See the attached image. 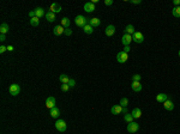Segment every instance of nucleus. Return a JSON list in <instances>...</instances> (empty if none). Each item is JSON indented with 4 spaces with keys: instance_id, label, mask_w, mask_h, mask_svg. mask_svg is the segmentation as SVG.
I'll return each instance as SVG.
<instances>
[{
    "instance_id": "obj_1",
    "label": "nucleus",
    "mask_w": 180,
    "mask_h": 134,
    "mask_svg": "<svg viewBox=\"0 0 180 134\" xmlns=\"http://www.w3.org/2000/svg\"><path fill=\"white\" fill-rule=\"evenodd\" d=\"M75 23H76L77 26H79V28H84L85 25H87V18L84 17V16H82V14H78L76 18H75Z\"/></svg>"
},
{
    "instance_id": "obj_2",
    "label": "nucleus",
    "mask_w": 180,
    "mask_h": 134,
    "mask_svg": "<svg viewBox=\"0 0 180 134\" xmlns=\"http://www.w3.org/2000/svg\"><path fill=\"white\" fill-rule=\"evenodd\" d=\"M9 92L11 96H17V95H19L20 92V86L18 85V84H12V85H10L9 88Z\"/></svg>"
},
{
    "instance_id": "obj_3",
    "label": "nucleus",
    "mask_w": 180,
    "mask_h": 134,
    "mask_svg": "<svg viewBox=\"0 0 180 134\" xmlns=\"http://www.w3.org/2000/svg\"><path fill=\"white\" fill-rule=\"evenodd\" d=\"M55 128H56V131H59V132H65L66 128H67V126H66V122H65L64 120H56Z\"/></svg>"
},
{
    "instance_id": "obj_4",
    "label": "nucleus",
    "mask_w": 180,
    "mask_h": 134,
    "mask_svg": "<svg viewBox=\"0 0 180 134\" xmlns=\"http://www.w3.org/2000/svg\"><path fill=\"white\" fill-rule=\"evenodd\" d=\"M127 59H129V54L125 53V51H119L118 55H117V60H118V62H120V63L126 62Z\"/></svg>"
},
{
    "instance_id": "obj_5",
    "label": "nucleus",
    "mask_w": 180,
    "mask_h": 134,
    "mask_svg": "<svg viewBox=\"0 0 180 134\" xmlns=\"http://www.w3.org/2000/svg\"><path fill=\"white\" fill-rule=\"evenodd\" d=\"M55 103H56L55 98H54L53 96H49V97L46 100V107H47L48 109H53V108H55Z\"/></svg>"
},
{
    "instance_id": "obj_6",
    "label": "nucleus",
    "mask_w": 180,
    "mask_h": 134,
    "mask_svg": "<svg viewBox=\"0 0 180 134\" xmlns=\"http://www.w3.org/2000/svg\"><path fill=\"white\" fill-rule=\"evenodd\" d=\"M132 40L135 41L136 43H142L144 41V36H143V34H142V32L136 31L135 34L132 35Z\"/></svg>"
},
{
    "instance_id": "obj_7",
    "label": "nucleus",
    "mask_w": 180,
    "mask_h": 134,
    "mask_svg": "<svg viewBox=\"0 0 180 134\" xmlns=\"http://www.w3.org/2000/svg\"><path fill=\"white\" fill-rule=\"evenodd\" d=\"M139 129V125L137 122H131L127 125V132L129 133H136Z\"/></svg>"
},
{
    "instance_id": "obj_8",
    "label": "nucleus",
    "mask_w": 180,
    "mask_h": 134,
    "mask_svg": "<svg viewBox=\"0 0 180 134\" xmlns=\"http://www.w3.org/2000/svg\"><path fill=\"white\" fill-rule=\"evenodd\" d=\"M132 35H129V34H125L121 38V43L124 44V46H130V43L132 42Z\"/></svg>"
},
{
    "instance_id": "obj_9",
    "label": "nucleus",
    "mask_w": 180,
    "mask_h": 134,
    "mask_svg": "<svg viewBox=\"0 0 180 134\" xmlns=\"http://www.w3.org/2000/svg\"><path fill=\"white\" fill-rule=\"evenodd\" d=\"M65 32V28L61 25H56L55 28L53 29V34L55 35V36H60L61 34H64Z\"/></svg>"
},
{
    "instance_id": "obj_10",
    "label": "nucleus",
    "mask_w": 180,
    "mask_h": 134,
    "mask_svg": "<svg viewBox=\"0 0 180 134\" xmlns=\"http://www.w3.org/2000/svg\"><path fill=\"white\" fill-rule=\"evenodd\" d=\"M110 113H112L113 115H118L120 114V113H123V107L119 104V106H113L112 108H110Z\"/></svg>"
},
{
    "instance_id": "obj_11",
    "label": "nucleus",
    "mask_w": 180,
    "mask_h": 134,
    "mask_svg": "<svg viewBox=\"0 0 180 134\" xmlns=\"http://www.w3.org/2000/svg\"><path fill=\"white\" fill-rule=\"evenodd\" d=\"M49 10H51V12H53V13H59V12L61 11V6H60L59 4L53 3L51 5V7H49Z\"/></svg>"
},
{
    "instance_id": "obj_12",
    "label": "nucleus",
    "mask_w": 180,
    "mask_h": 134,
    "mask_svg": "<svg viewBox=\"0 0 180 134\" xmlns=\"http://www.w3.org/2000/svg\"><path fill=\"white\" fill-rule=\"evenodd\" d=\"M131 88H132V90L135 92L142 91V84H141V81H132V84H131Z\"/></svg>"
},
{
    "instance_id": "obj_13",
    "label": "nucleus",
    "mask_w": 180,
    "mask_h": 134,
    "mask_svg": "<svg viewBox=\"0 0 180 134\" xmlns=\"http://www.w3.org/2000/svg\"><path fill=\"white\" fill-rule=\"evenodd\" d=\"M84 10L88 12V13H90V12H94V11H95L96 7H95V5H94L91 1H90V3L84 4Z\"/></svg>"
},
{
    "instance_id": "obj_14",
    "label": "nucleus",
    "mask_w": 180,
    "mask_h": 134,
    "mask_svg": "<svg viewBox=\"0 0 180 134\" xmlns=\"http://www.w3.org/2000/svg\"><path fill=\"white\" fill-rule=\"evenodd\" d=\"M163 107H165V109H166V110L171 111V110H173V109H174V103L172 102L171 100H167L166 102L163 103Z\"/></svg>"
},
{
    "instance_id": "obj_15",
    "label": "nucleus",
    "mask_w": 180,
    "mask_h": 134,
    "mask_svg": "<svg viewBox=\"0 0 180 134\" xmlns=\"http://www.w3.org/2000/svg\"><path fill=\"white\" fill-rule=\"evenodd\" d=\"M167 100H169V98H168V95H166V94H158L157 96H156V101L160 103H165Z\"/></svg>"
},
{
    "instance_id": "obj_16",
    "label": "nucleus",
    "mask_w": 180,
    "mask_h": 134,
    "mask_svg": "<svg viewBox=\"0 0 180 134\" xmlns=\"http://www.w3.org/2000/svg\"><path fill=\"white\" fill-rule=\"evenodd\" d=\"M89 25H91L93 28H96V26H100V24H101V22H100L99 18H90L89 19Z\"/></svg>"
},
{
    "instance_id": "obj_17",
    "label": "nucleus",
    "mask_w": 180,
    "mask_h": 134,
    "mask_svg": "<svg viewBox=\"0 0 180 134\" xmlns=\"http://www.w3.org/2000/svg\"><path fill=\"white\" fill-rule=\"evenodd\" d=\"M131 115L133 116V119H141V116H142V110L139 108H135L132 110V113H131Z\"/></svg>"
},
{
    "instance_id": "obj_18",
    "label": "nucleus",
    "mask_w": 180,
    "mask_h": 134,
    "mask_svg": "<svg viewBox=\"0 0 180 134\" xmlns=\"http://www.w3.org/2000/svg\"><path fill=\"white\" fill-rule=\"evenodd\" d=\"M106 35L107 36H113L114 35V32H115V26L114 25H108L107 28H106Z\"/></svg>"
},
{
    "instance_id": "obj_19",
    "label": "nucleus",
    "mask_w": 180,
    "mask_h": 134,
    "mask_svg": "<svg viewBox=\"0 0 180 134\" xmlns=\"http://www.w3.org/2000/svg\"><path fill=\"white\" fill-rule=\"evenodd\" d=\"M35 13H36L37 18H42V17H45L46 16L45 10H43L42 7H36V9H35Z\"/></svg>"
},
{
    "instance_id": "obj_20",
    "label": "nucleus",
    "mask_w": 180,
    "mask_h": 134,
    "mask_svg": "<svg viewBox=\"0 0 180 134\" xmlns=\"http://www.w3.org/2000/svg\"><path fill=\"white\" fill-rule=\"evenodd\" d=\"M9 30L10 28L7 25V23H1V25H0V32H1V35H6L9 32Z\"/></svg>"
},
{
    "instance_id": "obj_21",
    "label": "nucleus",
    "mask_w": 180,
    "mask_h": 134,
    "mask_svg": "<svg viewBox=\"0 0 180 134\" xmlns=\"http://www.w3.org/2000/svg\"><path fill=\"white\" fill-rule=\"evenodd\" d=\"M51 116L53 117V119H58V117L60 116V110H59V108H53V109H51Z\"/></svg>"
},
{
    "instance_id": "obj_22",
    "label": "nucleus",
    "mask_w": 180,
    "mask_h": 134,
    "mask_svg": "<svg viewBox=\"0 0 180 134\" xmlns=\"http://www.w3.org/2000/svg\"><path fill=\"white\" fill-rule=\"evenodd\" d=\"M46 19L48 20V22H54L55 20V13H53V12H47L46 13Z\"/></svg>"
},
{
    "instance_id": "obj_23",
    "label": "nucleus",
    "mask_w": 180,
    "mask_h": 134,
    "mask_svg": "<svg viewBox=\"0 0 180 134\" xmlns=\"http://www.w3.org/2000/svg\"><path fill=\"white\" fill-rule=\"evenodd\" d=\"M70 79L71 78H68V75H66V74H60V77H59V80L62 84H68Z\"/></svg>"
},
{
    "instance_id": "obj_24",
    "label": "nucleus",
    "mask_w": 180,
    "mask_h": 134,
    "mask_svg": "<svg viewBox=\"0 0 180 134\" xmlns=\"http://www.w3.org/2000/svg\"><path fill=\"white\" fill-rule=\"evenodd\" d=\"M70 24H71V22H70V19H68L67 17H64L61 19V26H64L65 29H68Z\"/></svg>"
},
{
    "instance_id": "obj_25",
    "label": "nucleus",
    "mask_w": 180,
    "mask_h": 134,
    "mask_svg": "<svg viewBox=\"0 0 180 134\" xmlns=\"http://www.w3.org/2000/svg\"><path fill=\"white\" fill-rule=\"evenodd\" d=\"M125 31H126V34H129V35H133L136 32L135 26H133L132 24H129V25L126 26V29H125Z\"/></svg>"
},
{
    "instance_id": "obj_26",
    "label": "nucleus",
    "mask_w": 180,
    "mask_h": 134,
    "mask_svg": "<svg viewBox=\"0 0 180 134\" xmlns=\"http://www.w3.org/2000/svg\"><path fill=\"white\" fill-rule=\"evenodd\" d=\"M172 14H173L174 17H177V18H180V6H175V7H173V10H172Z\"/></svg>"
},
{
    "instance_id": "obj_27",
    "label": "nucleus",
    "mask_w": 180,
    "mask_h": 134,
    "mask_svg": "<svg viewBox=\"0 0 180 134\" xmlns=\"http://www.w3.org/2000/svg\"><path fill=\"white\" fill-rule=\"evenodd\" d=\"M83 30H84V32L85 34H88V35H90V34H93L94 32V28L91 25H89V24H87V25L83 28Z\"/></svg>"
},
{
    "instance_id": "obj_28",
    "label": "nucleus",
    "mask_w": 180,
    "mask_h": 134,
    "mask_svg": "<svg viewBox=\"0 0 180 134\" xmlns=\"http://www.w3.org/2000/svg\"><path fill=\"white\" fill-rule=\"evenodd\" d=\"M30 24H31V26H39V24H40V18H37V17L30 18Z\"/></svg>"
},
{
    "instance_id": "obj_29",
    "label": "nucleus",
    "mask_w": 180,
    "mask_h": 134,
    "mask_svg": "<svg viewBox=\"0 0 180 134\" xmlns=\"http://www.w3.org/2000/svg\"><path fill=\"white\" fill-rule=\"evenodd\" d=\"M120 106L123 107V108L127 107V106H129V100H127L126 97H123V98L120 100Z\"/></svg>"
},
{
    "instance_id": "obj_30",
    "label": "nucleus",
    "mask_w": 180,
    "mask_h": 134,
    "mask_svg": "<svg viewBox=\"0 0 180 134\" xmlns=\"http://www.w3.org/2000/svg\"><path fill=\"white\" fill-rule=\"evenodd\" d=\"M124 120L126 121L127 123H131V122H133V116L131 114H126L124 116Z\"/></svg>"
},
{
    "instance_id": "obj_31",
    "label": "nucleus",
    "mask_w": 180,
    "mask_h": 134,
    "mask_svg": "<svg viewBox=\"0 0 180 134\" xmlns=\"http://www.w3.org/2000/svg\"><path fill=\"white\" fill-rule=\"evenodd\" d=\"M141 79H142L141 74H135L132 77V81H141Z\"/></svg>"
},
{
    "instance_id": "obj_32",
    "label": "nucleus",
    "mask_w": 180,
    "mask_h": 134,
    "mask_svg": "<svg viewBox=\"0 0 180 134\" xmlns=\"http://www.w3.org/2000/svg\"><path fill=\"white\" fill-rule=\"evenodd\" d=\"M70 86H68V84H62L61 85V91L62 92H66V91H68V90H70Z\"/></svg>"
},
{
    "instance_id": "obj_33",
    "label": "nucleus",
    "mask_w": 180,
    "mask_h": 134,
    "mask_svg": "<svg viewBox=\"0 0 180 134\" xmlns=\"http://www.w3.org/2000/svg\"><path fill=\"white\" fill-rule=\"evenodd\" d=\"M68 86H70V88H75V86H76V81H75V79H70V81H68Z\"/></svg>"
},
{
    "instance_id": "obj_34",
    "label": "nucleus",
    "mask_w": 180,
    "mask_h": 134,
    "mask_svg": "<svg viewBox=\"0 0 180 134\" xmlns=\"http://www.w3.org/2000/svg\"><path fill=\"white\" fill-rule=\"evenodd\" d=\"M65 35L66 36H71L72 35V30L71 29H65Z\"/></svg>"
},
{
    "instance_id": "obj_35",
    "label": "nucleus",
    "mask_w": 180,
    "mask_h": 134,
    "mask_svg": "<svg viewBox=\"0 0 180 134\" xmlns=\"http://www.w3.org/2000/svg\"><path fill=\"white\" fill-rule=\"evenodd\" d=\"M6 50H7V47H6V46H1V47H0V53H1V54H3V53H5Z\"/></svg>"
},
{
    "instance_id": "obj_36",
    "label": "nucleus",
    "mask_w": 180,
    "mask_h": 134,
    "mask_svg": "<svg viewBox=\"0 0 180 134\" xmlns=\"http://www.w3.org/2000/svg\"><path fill=\"white\" fill-rule=\"evenodd\" d=\"M130 50H131V47H130V46H125L124 49H123V51H125V53H129Z\"/></svg>"
},
{
    "instance_id": "obj_37",
    "label": "nucleus",
    "mask_w": 180,
    "mask_h": 134,
    "mask_svg": "<svg viewBox=\"0 0 180 134\" xmlns=\"http://www.w3.org/2000/svg\"><path fill=\"white\" fill-rule=\"evenodd\" d=\"M104 4L107 6H110V5H113V0H104Z\"/></svg>"
},
{
    "instance_id": "obj_38",
    "label": "nucleus",
    "mask_w": 180,
    "mask_h": 134,
    "mask_svg": "<svg viewBox=\"0 0 180 134\" xmlns=\"http://www.w3.org/2000/svg\"><path fill=\"white\" fill-rule=\"evenodd\" d=\"M130 3H131V4H135V5H137V4H141L142 1H141V0H130Z\"/></svg>"
},
{
    "instance_id": "obj_39",
    "label": "nucleus",
    "mask_w": 180,
    "mask_h": 134,
    "mask_svg": "<svg viewBox=\"0 0 180 134\" xmlns=\"http://www.w3.org/2000/svg\"><path fill=\"white\" fill-rule=\"evenodd\" d=\"M5 40H6V35H1V36H0V41H1V42H4Z\"/></svg>"
},
{
    "instance_id": "obj_40",
    "label": "nucleus",
    "mask_w": 180,
    "mask_h": 134,
    "mask_svg": "<svg viewBox=\"0 0 180 134\" xmlns=\"http://www.w3.org/2000/svg\"><path fill=\"white\" fill-rule=\"evenodd\" d=\"M174 5L175 6H180V0H174Z\"/></svg>"
},
{
    "instance_id": "obj_41",
    "label": "nucleus",
    "mask_w": 180,
    "mask_h": 134,
    "mask_svg": "<svg viewBox=\"0 0 180 134\" xmlns=\"http://www.w3.org/2000/svg\"><path fill=\"white\" fill-rule=\"evenodd\" d=\"M123 113H124L125 115H126V114H129V113H127V108H126V107H125V108H123Z\"/></svg>"
},
{
    "instance_id": "obj_42",
    "label": "nucleus",
    "mask_w": 180,
    "mask_h": 134,
    "mask_svg": "<svg viewBox=\"0 0 180 134\" xmlns=\"http://www.w3.org/2000/svg\"><path fill=\"white\" fill-rule=\"evenodd\" d=\"M7 50L12 51V50H13V47H12V46H7Z\"/></svg>"
},
{
    "instance_id": "obj_43",
    "label": "nucleus",
    "mask_w": 180,
    "mask_h": 134,
    "mask_svg": "<svg viewBox=\"0 0 180 134\" xmlns=\"http://www.w3.org/2000/svg\"><path fill=\"white\" fill-rule=\"evenodd\" d=\"M178 54H179V56H180V50H179V53H178Z\"/></svg>"
}]
</instances>
